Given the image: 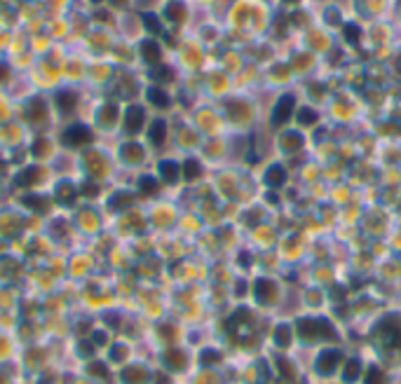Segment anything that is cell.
<instances>
[{"mask_svg": "<svg viewBox=\"0 0 401 384\" xmlns=\"http://www.w3.org/2000/svg\"><path fill=\"white\" fill-rule=\"evenodd\" d=\"M298 335L305 342L314 340H336V330L326 319H300L298 321Z\"/></svg>", "mask_w": 401, "mask_h": 384, "instance_id": "obj_1", "label": "cell"}, {"mask_svg": "<svg viewBox=\"0 0 401 384\" xmlns=\"http://www.w3.org/2000/svg\"><path fill=\"white\" fill-rule=\"evenodd\" d=\"M378 342L382 347H401V321L387 319L378 326Z\"/></svg>", "mask_w": 401, "mask_h": 384, "instance_id": "obj_2", "label": "cell"}, {"mask_svg": "<svg viewBox=\"0 0 401 384\" xmlns=\"http://www.w3.org/2000/svg\"><path fill=\"white\" fill-rule=\"evenodd\" d=\"M61 141L68 148H82V145L92 143V131L85 124H71L61 134Z\"/></svg>", "mask_w": 401, "mask_h": 384, "instance_id": "obj_3", "label": "cell"}, {"mask_svg": "<svg viewBox=\"0 0 401 384\" xmlns=\"http://www.w3.org/2000/svg\"><path fill=\"white\" fill-rule=\"evenodd\" d=\"M293 108H296V99H293L291 94H284L277 101L275 110H272V124H275V127H282V124H286V122L291 120Z\"/></svg>", "mask_w": 401, "mask_h": 384, "instance_id": "obj_4", "label": "cell"}, {"mask_svg": "<svg viewBox=\"0 0 401 384\" xmlns=\"http://www.w3.org/2000/svg\"><path fill=\"white\" fill-rule=\"evenodd\" d=\"M143 122H146V110L141 106H129L127 113H124V131L127 134H139L143 129Z\"/></svg>", "mask_w": 401, "mask_h": 384, "instance_id": "obj_5", "label": "cell"}, {"mask_svg": "<svg viewBox=\"0 0 401 384\" xmlns=\"http://www.w3.org/2000/svg\"><path fill=\"white\" fill-rule=\"evenodd\" d=\"M340 361H343L340 351H336V349L321 351L319 358H317V370H319V375H333Z\"/></svg>", "mask_w": 401, "mask_h": 384, "instance_id": "obj_6", "label": "cell"}, {"mask_svg": "<svg viewBox=\"0 0 401 384\" xmlns=\"http://www.w3.org/2000/svg\"><path fill=\"white\" fill-rule=\"evenodd\" d=\"M253 290H256V300H258L260 304H272L277 300V286L272 281H268V279H258L256 286H253Z\"/></svg>", "mask_w": 401, "mask_h": 384, "instance_id": "obj_7", "label": "cell"}, {"mask_svg": "<svg viewBox=\"0 0 401 384\" xmlns=\"http://www.w3.org/2000/svg\"><path fill=\"white\" fill-rule=\"evenodd\" d=\"M146 99H148L150 106H155V108H169V94L164 92V89L160 87H148V92H146Z\"/></svg>", "mask_w": 401, "mask_h": 384, "instance_id": "obj_8", "label": "cell"}, {"mask_svg": "<svg viewBox=\"0 0 401 384\" xmlns=\"http://www.w3.org/2000/svg\"><path fill=\"white\" fill-rule=\"evenodd\" d=\"M141 56H143V61H148V63H157L160 56H162V49H160V45H157L155 40H143Z\"/></svg>", "mask_w": 401, "mask_h": 384, "instance_id": "obj_9", "label": "cell"}, {"mask_svg": "<svg viewBox=\"0 0 401 384\" xmlns=\"http://www.w3.org/2000/svg\"><path fill=\"white\" fill-rule=\"evenodd\" d=\"M75 106H78V96H75L73 92L63 89V92L56 94V108L61 110V113H73Z\"/></svg>", "mask_w": 401, "mask_h": 384, "instance_id": "obj_10", "label": "cell"}, {"mask_svg": "<svg viewBox=\"0 0 401 384\" xmlns=\"http://www.w3.org/2000/svg\"><path fill=\"white\" fill-rule=\"evenodd\" d=\"M148 138L153 145H162L164 138H167V124H164L162 120H155L148 129Z\"/></svg>", "mask_w": 401, "mask_h": 384, "instance_id": "obj_11", "label": "cell"}, {"mask_svg": "<svg viewBox=\"0 0 401 384\" xmlns=\"http://www.w3.org/2000/svg\"><path fill=\"white\" fill-rule=\"evenodd\" d=\"M160 176H162L164 183H176L178 181V164L171 162V160L160 162Z\"/></svg>", "mask_w": 401, "mask_h": 384, "instance_id": "obj_12", "label": "cell"}, {"mask_svg": "<svg viewBox=\"0 0 401 384\" xmlns=\"http://www.w3.org/2000/svg\"><path fill=\"white\" fill-rule=\"evenodd\" d=\"M164 363L169 365L171 370H181V368H185V354L181 349H169L164 354Z\"/></svg>", "mask_w": 401, "mask_h": 384, "instance_id": "obj_13", "label": "cell"}, {"mask_svg": "<svg viewBox=\"0 0 401 384\" xmlns=\"http://www.w3.org/2000/svg\"><path fill=\"white\" fill-rule=\"evenodd\" d=\"M131 202H134V197H131L129 192H115V195L110 197L108 206H110V211H122V209H127V206H131Z\"/></svg>", "mask_w": 401, "mask_h": 384, "instance_id": "obj_14", "label": "cell"}, {"mask_svg": "<svg viewBox=\"0 0 401 384\" xmlns=\"http://www.w3.org/2000/svg\"><path fill=\"white\" fill-rule=\"evenodd\" d=\"M359 372H361V363H359V361H357V358H347V361H345V368H343V379H345L347 384H350V382H357Z\"/></svg>", "mask_w": 401, "mask_h": 384, "instance_id": "obj_15", "label": "cell"}, {"mask_svg": "<svg viewBox=\"0 0 401 384\" xmlns=\"http://www.w3.org/2000/svg\"><path fill=\"white\" fill-rule=\"evenodd\" d=\"M38 178H40V169H38V167H28V169H24V171L17 176V185L26 188V185H33Z\"/></svg>", "mask_w": 401, "mask_h": 384, "instance_id": "obj_16", "label": "cell"}, {"mask_svg": "<svg viewBox=\"0 0 401 384\" xmlns=\"http://www.w3.org/2000/svg\"><path fill=\"white\" fill-rule=\"evenodd\" d=\"M146 379H148V372L143 370V368H139V365L124 370V382H127V384H143Z\"/></svg>", "mask_w": 401, "mask_h": 384, "instance_id": "obj_17", "label": "cell"}, {"mask_svg": "<svg viewBox=\"0 0 401 384\" xmlns=\"http://www.w3.org/2000/svg\"><path fill=\"white\" fill-rule=\"evenodd\" d=\"M265 181L270 188H282V183H284V169L282 167H270L268 169V174H265Z\"/></svg>", "mask_w": 401, "mask_h": 384, "instance_id": "obj_18", "label": "cell"}, {"mask_svg": "<svg viewBox=\"0 0 401 384\" xmlns=\"http://www.w3.org/2000/svg\"><path fill=\"white\" fill-rule=\"evenodd\" d=\"M199 174H202V167H199L197 160H185V162H183V176H185V181H195Z\"/></svg>", "mask_w": 401, "mask_h": 384, "instance_id": "obj_19", "label": "cell"}, {"mask_svg": "<svg viewBox=\"0 0 401 384\" xmlns=\"http://www.w3.org/2000/svg\"><path fill=\"white\" fill-rule=\"evenodd\" d=\"M275 342H277L279 347H289V344H291V328L286 324L277 326V330H275Z\"/></svg>", "mask_w": 401, "mask_h": 384, "instance_id": "obj_20", "label": "cell"}, {"mask_svg": "<svg viewBox=\"0 0 401 384\" xmlns=\"http://www.w3.org/2000/svg\"><path fill=\"white\" fill-rule=\"evenodd\" d=\"M122 157L127 160V162H139L143 157V150H141V145H136V143H127L122 148Z\"/></svg>", "mask_w": 401, "mask_h": 384, "instance_id": "obj_21", "label": "cell"}, {"mask_svg": "<svg viewBox=\"0 0 401 384\" xmlns=\"http://www.w3.org/2000/svg\"><path fill=\"white\" fill-rule=\"evenodd\" d=\"M364 384H387V377H385V372L380 368H368Z\"/></svg>", "mask_w": 401, "mask_h": 384, "instance_id": "obj_22", "label": "cell"}, {"mask_svg": "<svg viewBox=\"0 0 401 384\" xmlns=\"http://www.w3.org/2000/svg\"><path fill=\"white\" fill-rule=\"evenodd\" d=\"M164 14H167V19L169 21H181L185 14V7L181 5V3H171L167 10H164Z\"/></svg>", "mask_w": 401, "mask_h": 384, "instance_id": "obj_23", "label": "cell"}, {"mask_svg": "<svg viewBox=\"0 0 401 384\" xmlns=\"http://www.w3.org/2000/svg\"><path fill=\"white\" fill-rule=\"evenodd\" d=\"M139 188H141L143 195H155L157 192V181L153 176H143L141 181H139Z\"/></svg>", "mask_w": 401, "mask_h": 384, "instance_id": "obj_24", "label": "cell"}, {"mask_svg": "<svg viewBox=\"0 0 401 384\" xmlns=\"http://www.w3.org/2000/svg\"><path fill=\"white\" fill-rule=\"evenodd\" d=\"M282 143H284V150H291L293 152V150H298L300 145H303V138H300V134H293L291 131V134H286L284 138H282Z\"/></svg>", "mask_w": 401, "mask_h": 384, "instance_id": "obj_25", "label": "cell"}, {"mask_svg": "<svg viewBox=\"0 0 401 384\" xmlns=\"http://www.w3.org/2000/svg\"><path fill=\"white\" fill-rule=\"evenodd\" d=\"M143 24H146L150 33H162V24L157 21L155 14H143Z\"/></svg>", "mask_w": 401, "mask_h": 384, "instance_id": "obj_26", "label": "cell"}, {"mask_svg": "<svg viewBox=\"0 0 401 384\" xmlns=\"http://www.w3.org/2000/svg\"><path fill=\"white\" fill-rule=\"evenodd\" d=\"M56 195H59V199H61L63 204H71V202H73V199H75V195H78V192H75V190H73V185H61Z\"/></svg>", "mask_w": 401, "mask_h": 384, "instance_id": "obj_27", "label": "cell"}, {"mask_svg": "<svg viewBox=\"0 0 401 384\" xmlns=\"http://www.w3.org/2000/svg\"><path fill=\"white\" fill-rule=\"evenodd\" d=\"M298 122L303 127H305V124H314V122H317V113H314L312 108H303L298 113Z\"/></svg>", "mask_w": 401, "mask_h": 384, "instance_id": "obj_28", "label": "cell"}, {"mask_svg": "<svg viewBox=\"0 0 401 384\" xmlns=\"http://www.w3.org/2000/svg\"><path fill=\"white\" fill-rule=\"evenodd\" d=\"M277 365H279V370H282V377H284V379H293V365L289 363L284 356H277Z\"/></svg>", "mask_w": 401, "mask_h": 384, "instance_id": "obj_29", "label": "cell"}, {"mask_svg": "<svg viewBox=\"0 0 401 384\" xmlns=\"http://www.w3.org/2000/svg\"><path fill=\"white\" fill-rule=\"evenodd\" d=\"M343 33H345L347 42H352V45H357V42H359V26H354V24H345Z\"/></svg>", "mask_w": 401, "mask_h": 384, "instance_id": "obj_30", "label": "cell"}, {"mask_svg": "<svg viewBox=\"0 0 401 384\" xmlns=\"http://www.w3.org/2000/svg\"><path fill=\"white\" fill-rule=\"evenodd\" d=\"M28 115H31V120H45V106H42V101H33V103H31V110H28Z\"/></svg>", "mask_w": 401, "mask_h": 384, "instance_id": "obj_31", "label": "cell"}, {"mask_svg": "<svg viewBox=\"0 0 401 384\" xmlns=\"http://www.w3.org/2000/svg\"><path fill=\"white\" fill-rule=\"evenodd\" d=\"M24 204H26L28 209H35V211H45V209H47V204H45L42 197H26Z\"/></svg>", "mask_w": 401, "mask_h": 384, "instance_id": "obj_32", "label": "cell"}, {"mask_svg": "<svg viewBox=\"0 0 401 384\" xmlns=\"http://www.w3.org/2000/svg\"><path fill=\"white\" fill-rule=\"evenodd\" d=\"M153 78H155V80L167 82V80H171V78H174V73H171V68L160 66V68H155V70H153Z\"/></svg>", "mask_w": 401, "mask_h": 384, "instance_id": "obj_33", "label": "cell"}, {"mask_svg": "<svg viewBox=\"0 0 401 384\" xmlns=\"http://www.w3.org/2000/svg\"><path fill=\"white\" fill-rule=\"evenodd\" d=\"M218 361H221V354H218V351H214V349H207V351H202V363H204V365L218 363Z\"/></svg>", "mask_w": 401, "mask_h": 384, "instance_id": "obj_34", "label": "cell"}, {"mask_svg": "<svg viewBox=\"0 0 401 384\" xmlns=\"http://www.w3.org/2000/svg\"><path fill=\"white\" fill-rule=\"evenodd\" d=\"M117 117V110H115V106H106L103 108V113H101V122L103 124H113V120Z\"/></svg>", "mask_w": 401, "mask_h": 384, "instance_id": "obj_35", "label": "cell"}, {"mask_svg": "<svg viewBox=\"0 0 401 384\" xmlns=\"http://www.w3.org/2000/svg\"><path fill=\"white\" fill-rule=\"evenodd\" d=\"M89 375H94V377L103 379L108 372H106V365H103V363H92V365H89Z\"/></svg>", "mask_w": 401, "mask_h": 384, "instance_id": "obj_36", "label": "cell"}, {"mask_svg": "<svg viewBox=\"0 0 401 384\" xmlns=\"http://www.w3.org/2000/svg\"><path fill=\"white\" fill-rule=\"evenodd\" d=\"M82 195H87V197L99 195V185H96V183H85V188H82Z\"/></svg>", "mask_w": 401, "mask_h": 384, "instance_id": "obj_37", "label": "cell"}, {"mask_svg": "<svg viewBox=\"0 0 401 384\" xmlns=\"http://www.w3.org/2000/svg\"><path fill=\"white\" fill-rule=\"evenodd\" d=\"M80 354H82V356H89V354H94V344L82 342V344H80Z\"/></svg>", "mask_w": 401, "mask_h": 384, "instance_id": "obj_38", "label": "cell"}, {"mask_svg": "<svg viewBox=\"0 0 401 384\" xmlns=\"http://www.w3.org/2000/svg\"><path fill=\"white\" fill-rule=\"evenodd\" d=\"M122 356H124V347H115V349H113V358H115V361H122Z\"/></svg>", "mask_w": 401, "mask_h": 384, "instance_id": "obj_39", "label": "cell"}, {"mask_svg": "<svg viewBox=\"0 0 401 384\" xmlns=\"http://www.w3.org/2000/svg\"><path fill=\"white\" fill-rule=\"evenodd\" d=\"M7 78H10V70H7L5 63H0V82H5Z\"/></svg>", "mask_w": 401, "mask_h": 384, "instance_id": "obj_40", "label": "cell"}, {"mask_svg": "<svg viewBox=\"0 0 401 384\" xmlns=\"http://www.w3.org/2000/svg\"><path fill=\"white\" fill-rule=\"evenodd\" d=\"M94 342L96 344H106V335H103V333H94Z\"/></svg>", "mask_w": 401, "mask_h": 384, "instance_id": "obj_41", "label": "cell"}, {"mask_svg": "<svg viewBox=\"0 0 401 384\" xmlns=\"http://www.w3.org/2000/svg\"><path fill=\"white\" fill-rule=\"evenodd\" d=\"M343 293H345V290L340 288V286H336V288H333V300H343Z\"/></svg>", "mask_w": 401, "mask_h": 384, "instance_id": "obj_42", "label": "cell"}, {"mask_svg": "<svg viewBox=\"0 0 401 384\" xmlns=\"http://www.w3.org/2000/svg\"><path fill=\"white\" fill-rule=\"evenodd\" d=\"M155 384H169V379L164 377V375H155Z\"/></svg>", "mask_w": 401, "mask_h": 384, "instance_id": "obj_43", "label": "cell"}, {"mask_svg": "<svg viewBox=\"0 0 401 384\" xmlns=\"http://www.w3.org/2000/svg\"><path fill=\"white\" fill-rule=\"evenodd\" d=\"M239 258H242V265H249V253H244V251H242V253H239Z\"/></svg>", "mask_w": 401, "mask_h": 384, "instance_id": "obj_44", "label": "cell"}, {"mask_svg": "<svg viewBox=\"0 0 401 384\" xmlns=\"http://www.w3.org/2000/svg\"><path fill=\"white\" fill-rule=\"evenodd\" d=\"M113 3H115V5H122V3H124V0H113Z\"/></svg>", "mask_w": 401, "mask_h": 384, "instance_id": "obj_45", "label": "cell"}, {"mask_svg": "<svg viewBox=\"0 0 401 384\" xmlns=\"http://www.w3.org/2000/svg\"><path fill=\"white\" fill-rule=\"evenodd\" d=\"M396 66H399V70H401V56H399V59H396Z\"/></svg>", "mask_w": 401, "mask_h": 384, "instance_id": "obj_46", "label": "cell"}, {"mask_svg": "<svg viewBox=\"0 0 401 384\" xmlns=\"http://www.w3.org/2000/svg\"><path fill=\"white\" fill-rule=\"evenodd\" d=\"M284 3H298V0H284Z\"/></svg>", "mask_w": 401, "mask_h": 384, "instance_id": "obj_47", "label": "cell"}, {"mask_svg": "<svg viewBox=\"0 0 401 384\" xmlns=\"http://www.w3.org/2000/svg\"><path fill=\"white\" fill-rule=\"evenodd\" d=\"M92 3H101V0H92Z\"/></svg>", "mask_w": 401, "mask_h": 384, "instance_id": "obj_48", "label": "cell"}]
</instances>
